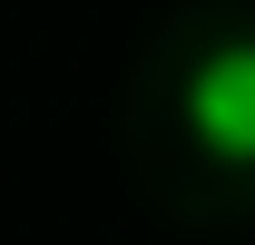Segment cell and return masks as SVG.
<instances>
[{"label": "cell", "mask_w": 255, "mask_h": 245, "mask_svg": "<svg viewBox=\"0 0 255 245\" xmlns=\"http://www.w3.org/2000/svg\"><path fill=\"white\" fill-rule=\"evenodd\" d=\"M187 127L206 137V157L255 167V39H226V49L196 59V79H187Z\"/></svg>", "instance_id": "obj_1"}]
</instances>
